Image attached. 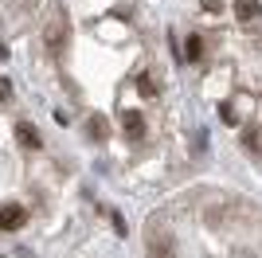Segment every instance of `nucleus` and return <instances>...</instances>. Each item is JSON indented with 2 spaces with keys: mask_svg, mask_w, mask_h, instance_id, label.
I'll list each match as a JSON object with an SVG mask.
<instances>
[{
  "mask_svg": "<svg viewBox=\"0 0 262 258\" xmlns=\"http://www.w3.org/2000/svg\"><path fill=\"white\" fill-rule=\"evenodd\" d=\"M149 258H176L168 231H164V227H157V223H149Z\"/></svg>",
  "mask_w": 262,
  "mask_h": 258,
  "instance_id": "obj_1",
  "label": "nucleus"
},
{
  "mask_svg": "<svg viewBox=\"0 0 262 258\" xmlns=\"http://www.w3.org/2000/svg\"><path fill=\"white\" fill-rule=\"evenodd\" d=\"M43 43H47V51H51V55H63V47H67V20H51V24H47Z\"/></svg>",
  "mask_w": 262,
  "mask_h": 258,
  "instance_id": "obj_2",
  "label": "nucleus"
},
{
  "mask_svg": "<svg viewBox=\"0 0 262 258\" xmlns=\"http://www.w3.org/2000/svg\"><path fill=\"white\" fill-rule=\"evenodd\" d=\"M24 219H28V211H24L20 204H4L0 207V231H20Z\"/></svg>",
  "mask_w": 262,
  "mask_h": 258,
  "instance_id": "obj_3",
  "label": "nucleus"
},
{
  "mask_svg": "<svg viewBox=\"0 0 262 258\" xmlns=\"http://www.w3.org/2000/svg\"><path fill=\"white\" fill-rule=\"evenodd\" d=\"M121 129H125V137H141L145 133V118L137 114V110H125V114H121Z\"/></svg>",
  "mask_w": 262,
  "mask_h": 258,
  "instance_id": "obj_4",
  "label": "nucleus"
},
{
  "mask_svg": "<svg viewBox=\"0 0 262 258\" xmlns=\"http://www.w3.org/2000/svg\"><path fill=\"white\" fill-rule=\"evenodd\" d=\"M16 141H20L24 149H39V145H43V141H39V133H35L28 121H16Z\"/></svg>",
  "mask_w": 262,
  "mask_h": 258,
  "instance_id": "obj_5",
  "label": "nucleus"
},
{
  "mask_svg": "<svg viewBox=\"0 0 262 258\" xmlns=\"http://www.w3.org/2000/svg\"><path fill=\"white\" fill-rule=\"evenodd\" d=\"M243 145L254 153V157H262V129L251 125V129H243Z\"/></svg>",
  "mask_w": 262,
  "mask_h": 258,
  "instance_id": "obj_6",
  "label": "nucleus"
},
{
  "mask_svg": "<svg viewBox=\"0 0 262 258\" xmlns=\"http://www.w3.org/2000/svg\"><path fill=\"white\" fill-rule=\"evenodd\" d=\"M184 59H188V63H200V59H204V39H200V35H188V43H184Z\"/></svg>",
  "mask_w": 262,
  "mask_h": 258,
  "instance_id": "obj_7",
  "label": "nucleus"
},
{
  "mask_svg": "<svg viewBox=\"0 0 262 258\" xmlns=\"http://www.w3.org/2000/svg\"><path fill=\"white\" fill-rule=\"evenodd\" d=\"M235 16H239L243 24L254 20V16H258V0H239V4H235Z\"/></svg>",
  "mask_w": 262,
  "mask_h": 258,
  "instance_id": "obj_8",
  "label": "nucleus"
},
{
  "mask_svg": "<svg viewBox=\"0 0 262 258\" xmlns=\"http://www.w3.org/2000/svg\"><path fill=\"white\" fill-rule=\"evenodd\" d=\"M106 118H102V114H94V118H90V137H98V141H106Z\"/></svg>",
  "mask_w": 262,
  "mask_h": 258,
  "instance_id": "obj_9",
  "label": "nucleus"
},
{
  "mask_svg": "<svg viewBox=\"0 0 262 258\" xmlns=\"http://www.w3.org/2000/svg\"><path fill=\"white\" fill-rule=\"evenodd\" d=\"M137 90H141V98H157V82H153V75H141V78H137Z\"/></svg>",
  "mask_w": 262,
  "mask_h": 258,
  "instance_id": "obj_10",
  "label": "nucleus"
},
{
  "mask_svg": "<svg viewBox=\"0 0 262 258\" xmlns=\"http://www.w3.org/2000/svg\"><path fill=\"white\" fill-rule=\"evenodd\" d=\"M219 114H223V121H231V125H235V106H231V102H223V106H219Z\"/></svg>",
  "mask_w": 262,
  "mask_h": 258,
  "instance_id": "obj_11",
  "label": "nucleus"
},
{
  "mask_svg": "<svg viewBox=\"0 0 262 258\" xmlns=\"http://www.w3.org/2000/svg\"><path fill=\"white\" fill-rule=\"evenodd\" d=\"M8 94H12V82H8V78H0V102H8Z\"/></svg>",
  "mask_w": 262,
  "mask_h": 258,
  "instance_id": "obj_12",
  "label": "nucleus"
},
{
  "mask_svg": "<svg viewBox=\"0 0 262 258\" xmlns=\"http://www.w3.org/2000/svg\"><path fill=\"white\" fill-rule=\"evenodd\" d=\"M204 12H219V0H204Z\"/></svg>",
  "mask_w": 262,
  "mask_h": 258,
  "instance_id": "obj_13",
  "label": "nucleus"
},
{
  "mask_svg": "<svg viewBox=\"0 0 262 258\" xmlns=\"http://www.w3.org/2000/svg\"><path fill=\"white\" fill-rule=\"evenodd\" d=\"M0 59H8V47H4V43H0Z\"/></svg>",
  "mask_w": 262,
  "mask_h": 258,
  "instance_id": "obj_14",
  "label": "nucleus"
}]
</instances>
